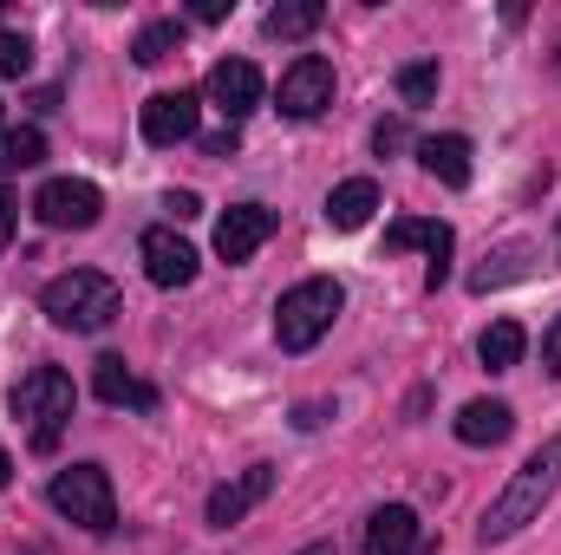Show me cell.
<instances>
[{
  "mask_svg": "<svg viewBox=\"0 0 561 555\" xmlns=\"http://www.w3.org/2000/svg\"><path fill=\"white\" fill-rule=\"evenodd\" d=\"M268 490H275V464H249L242 477L216 484L209 490V530H236L255 503H268Z\"/></svg>",
  "mask_w": 561,
  "mask_h": 555,
  "instance_id": "10",
  "label": "cell"
},
{
  "mask_svg": "<svg viewBox=\"0 0 561 555\" xmlns=\"http://www.w3.org/2000/svg\"><path fill=\"white\" fill-rule=\"evenodd\" d=\"M340 307H346V287L333 275H313V281H300V287H287L275 301L280 353H313V347L327 340V327L340 320Z\"/></svg>",
  "mask_w": 561,
  "mask_h": 555,
  "instance_id": "3",
  "label": "cell"
},
{
  "mask_svg": "<svg viewBox=\"0 0 561 555\" xmlns=\"http://www.w3.org/2000/svg\"><path fill=\"white\" fill-rule=\"evenodd\" d=\"M529 256H536L529 242H510V249H496V256H490V262L470 275V287H477V294H490V287H503V281L529 275Z\"/></svg>",
  "mask_w": 561,
  "mask_h": 555,
  "instance_id": "21",
  "label": "cell"
},
{
  "mask_svg": "<svg viewBox=\"0 0 561 555\" xmlns=\"http://www.w3.org/2000/svg\"><path fill=\"white\" fill-rule=\"evenodd\" d=\"M7 477H13V457H7V444H0V490H7Z\"/></svg>",
  "mask_w": 561,
  "mask_h": 555,
  "instance_id": "31",
  "label": "cell"
},
{
  "mask_svg": "<svg viewBox=\"0 0 561 555\" xmlns=\"http://www.w3.org/2000/svg\"><path fill=\"white\" fill-rule=\"evenodd\" d=\"M209 105L236 125V118H249L255 105H262V72H255V59H216L209 66Z\"/></svg>",
  "mask_w": 561,
  "mask_h": 555,
  "instance_id": "11",
  "label": "cell"
},
{
  "mask_svg": "<svg viewBox=\"0 0 561 555\" xmlns=\"http://www.w3.org/2000/svg\"><path fill=\"white\" fill-rule=\"evenodd\" d=\"M373 144H379V157H386V150H405V125H399V118H386V125L373 132Z\"/></svg>",
  "mask_w": 561,
  "mask_h": 555,
  "instance_id": "28",
  "label": "cell"
},
{
  "mask_svg": "<svg viewBox=\"0 0 561 555\" xmlns=\"http://www.w3.org/2000/svg\"><path fill=\"white\" fill-rule=\"evenodd\" d=\"M419 163L444 183V190H463V183H470V138H457V132L419 138Z\"/></svg>",
  "mask_w": 561,
  "mask_h": 555,
  "instance_id": "17",
  "label": "cell"
},
{
  "mask_svg": "<svg viewBox=\"0 0 561 555\" xmlns=\"http://www.w3.org/2000/svg\"><path fill=\"white\" fill-rule=\"evenodd\" d=\"M300 555H340V550H333V543H307Z\"/></svg>",
  "mask_w": 561,
  "mask_h": 555,
  "instance_id": "32",
  "label": "cell"
},
{
  "mask_svg": "<svg viewBox=\"0 0 561 555\" xmlns=\"http://www.w3.org/2000/svg\"><path fill=\"white\" fill-rule=\"evenodd\" d=\"M268 39H307L313 26H320V0H280V7H268Z\"/></svg>",
  "mask_w": 561,
  "mask_h": 555,
  "instance_id": "20",
  "label": "cell"
},
{
  "mask_svg": "<svg viewBox=\"0 0 561 555\" xmlns=\"http://www.w3.org/2000/svg\"><path fill=\"white\" fill-rule=\"evenodd\" d=\"M196 112H203V99L196 92H157V99H144V144H157V150H170V144L196 138Z\"/></svg>",
  "mask_w": 561,
  "mask_h": 555,
  "instance_id": "12",
  "label": "cell"
},
{
  "mask_svg": "<svg viewBox=\"0 0 561 555\" xmlns=\"http://www.w3.org/2000/svg\"><path fill=\"white\" fill-rule=\"evenodd\" d=\"M333 105V59H320V53H300L287 72H280V118H320Z\"/></svg>",
  "mask_w": 561,
  "mask_h": 555,
  "instance_id": "7",
  "label": "cell"
},
{
  "mask_svg": "<svg viewBox=\"0 0 561 555\" xmlns=\"http://www.w3.org/2000/svg\"><path fill=\"white\" fill-rule=\"evenodd\" d=\"M542 373H549V380H561V314H556V327L542 333Z\"/></svg>",
  "mask_w": 561,
  "mask_h": 555,
  "instance_id": "26",
  "label": "cell"
},
{
  "mask_svg": "<svg viewBox=\"0 0 561 555\" xmlns=\"http://www.w3.org/2000/svg\"><path fill=\"white\" fill-rule=\"evenodd\" d=\"M92 393H99L105 406H131V412H150V406H157V386L138 380L118 353H105V360L92 366Z\"/></svg>",
  "mask_w": 561,
  "mask_h": 555,
  "instance_id": "14",
  "label": "cell"
},
{
  "mask_svg": "<svg viewBox=\"0 0 561 555\" xmlns=\"http://www.w3.org/2000/svg\"><path fill=\"white\" fill-rule=\"evenodd\" d=\"M556 72H561V53H556Z\"/></svg>",
  "mask_w": 561,
  "mask_h": 555,
  "instance_id": "33",
  "label": "cell"
},
{
  "mask_svg": "<svg viewBox=\"0 0 561 555\" xmlns=\"http://www.w3.org/2000/svg\"><path fill=\"white\" fill-rule=\"evenodd\" d=\"M39 157H46V138H39V125L0 132V170H33Z\"/></svg>",
  "mask_w": 561,
  "mask_h": 555,
  "instance_id": "23",
  "label": "cell"
},
{
  "mask_svg": "<svg viewBox=\"0 0 561 555\" xmlns=\"http://www.w3.org/2000/svg\"><path fill=\"white\" fill-rule=\"evenodd\" d=\"M190 13H196V20H222V13H229V0H196Z\"/></svg>",
  "mask_w": 561,
  "mask_h": 555,
  "instance_id": "30",
  "label": "cell"
},
{
  "mask_svg": "<svg viewBox=\"0 0 561 555\" xmlns=\"http://www.w3.org/2000/svg\"><path fill=\"white\" fill-rule=\"evenodd\" d=\"M386 249H424V256H431V275H424V287L437 294V287L450 281L457 229H450V223H437V216H399V223L386 229Z\"/></svg>",
  "mask_w": 561,
  "mask_h": 555,
  "instance_id": "8",
  "label": "cell"
},
{
  "mask_svg": "<svg viewBox=\"0 0 561 555\" xmlns=\"http://www.w3.org/2000/svg\"><path fill=\"white\" fill-rule=\"evenodd\" d=\"M176 46H183V20H150L138 39H131V59L138 66H163Z\"/></svg>",
  "mask_w": 561,
  "mask_h": 555,
  "instance_id": "22",
  "label": "cell"
},
{
  "mask_svg": "<svg viewBox=\"0 0 561 555\" xmlns=\"http://www.w3.org/2000/svg\"><path fill=\"white\" fill-rule=\"evenodd\" d=\"M33 66V46H26V33H7L0 26V79H20Z\"/></svg>",
  "mask_w": 561,
  "mask_h": 555,
  "instance_id": "25",
  "label": "cell"
},
{
  "mask_svg": "<svg viewBox=\"0 0 561 555\" xmlns=\"http://www.w3.org/2000/svg\"><path fill=\"white\" fill-rule=\"evenodd\" d=\"M561 490V431L556 438H542L529 457H523V471L503 484V497L483 510V523H477V543H510L516 530H529L542 510H549V497Z\"/></svg>",
  "mask_w": 561,
  "mask_h": 555,
  "instance_id": "1",
  "label": "cell"
},
{
  "mask_svg": "<svg viewBox=\"0 0 561 555\" xmlns=\"http://www.w3.org/2000/svg\"><path fill=\"white\" fill-rule=\"evenodd\" d=\"M373 209H379V183H373V177H346V183H333V196H327V223H333V229H366Z\"/></svg>",
  "mask_w": 561,
  "mask_h": 555,
  "instance_id": "18",
  "label": "cell"
},
{
  "mask_svg": "<svg viewBox=\"0 0 561 555\" xmlns=\"http://www.w3.org/2000/svg\"><path fill=\"white\" fill-rule=\"evenodd\" d=\"M33 216H39L46 229H92V223L105 216V196H99V183H85V177H53V183H39Z\"/></svg>",
  "mask_w": 561,
  "mask_h": 555,
  "instance_id": "6",
  "label": "cell"
},
{
  "mask_svg": "<svg viewBox=\"0 0 561 555\" xmlns=\"http://www.w3.org/2000/svg\"><path fill=\"white\" fill-rule=\"evenodd\" d=\"M39 307H46V320H53V327H66V333H99V327H112V320H118L125 294H118V281L99 275V269H72V275L46 281Z\"/></svg>",
  "mask_w": 561,
  "mask_h": 555,
  "instance_id": "2",
  "label": "cell"
},
{
  "mask_svg": "<svg viewBox=\"0 0 561 555\" xmlns=\"http://www.w3.org/2000/svg\"><path fill=\"white\" fill-rule=\"evenodd\" d=\"M144 275L157 287H190L196 281V249L176 229H144Z\"/></svg>",
  "mask_w": 561,
  "mask_h": 555,
  "instance_id": "13",
  "label": "cell"
},
{
  "mask_svg": "<svg viewBox=\"0 0 561 555\" xmlns=\"http://www.w3.org/2000/svg\"><path fill=\"white\" fill-rule=\"evenodd\" d=\"M419 550V510L412 503H386L366 517V555H412Z\"/></svg>",
  "mask_w": 561,
  "mask_h": 555,
  "instance_id": "15",
  "label": "cell"
},
{
  "mask_svg": "<svg viewBox=\"0 0 561 555\" xmlns=\"http://www.w3.org/2000/svg\"><path fill=\"white\" fill-rule=\"evenodd\" d=\"M72 406H79V386H72V373H59V366H33V373L13 386V418L39 424V431H33L39 451H53V438H59V424L72 418Z\"/></svg>",
  "mask_w": 561,
  "mask_h": 555,
  "instance_id": "5",
  "label": "cell"
},
{
  "mask_svg": "<svg viewBox=\"0 0 561 555\" xmlns=\"http://www.w3.org/2000/svg\"><path fill=\"white\" fill-rule=\"evenodd\" d=\"M523 347H529V333H523L516 320H490L483 340H477V360H483L490 373H510V366L523 360Z\"/></svg>",
  "mask_w": 561,
  "mask_h": 555,
  "instance_id": "19",
  "label": "cell"
},
{
  "mask_svg": "<svg viewBox=\"0 0 561 555\" xmlns=\"http://www.w3.org/2000/svg\"><path fill=\"white\" fill-rule=\"evenodd\" d=\"M13 229H20V203H13V196L0 190V249L13 242Z\"/></svg>",
  "mask_w": 561,
  "mask_h": 555,
  "instance_id": "29",
  "label": "cell"
},
{
  "mask_svg": "<svg viewBox=\"0 0 561 555\" xmlns=\"http://www.w3.org/2000/svg\"><path fill=\"white\" fill-rule=\"evenodd\" d=\"M268 236H275V209H268V203H236V209H222V223H216V256L236 269V262H249Z\"/></svg>",
  "mask_w": 561,
  "mask_h": 555,
  "instance_id": "9",
  "label": "cell"
},
{
  "mask_svg": "<svg viewBox=\"0 0 561 555\" xmlns=\"http://www.w3.org/2000/svg\"><path fill=\"white\" fill-rule=\"evenodd\" d=\"M163 209H170L176 223H190V216H203V203H196L190 190H170V196H163Z\"/></svg>",
  "mask_w": 561,
  "mask_h": 555,
  "instance_id": "27",
  "label": "cell"
},
{
  "mask_svg": "<svg viewBox=\"0 0 561 555\" xmlns=\"http://www.w3.org/2000/svg\"><path fill=\"white\" fill-rule=\"evenodd\" d=\"M53 510L59 517H72L79 530H92V536H105L112 523H118V497H112V477H105V464H66L59 477H53Z\"/></svg>",
  "mask_w": 561,
  "mask_h": 555,
  "instance_id": "4",
  "label": "cell"
},
{
  "mask_svg": "<svg viewBox=\"0 0 561 555\" xmlns=\"http://www.w3.org/2000/svg\"><path fill=\"white\" fill-rule=\"evenodd\" d=\"M450 431H457L463 444H503V438L516 431V412H510V399H470L463 412L450 418Z\"/></svg>",
  "mask_w": 561,
  "mask_h": 555,
  "instance_id": "16",
  "label": "cell"
},
{
  "mask_svg": "<svg viewBox=\"0 0 561 555\" xmlns=\"http://www.w3.org/2000/svg\"><path fill=\"white\" fill-rule=\"evenodd\" d=\"M399 99H405V105H431V99H437V66H431V59L399 66Z\"/></svg>",
  "mask_w": 561,
  "mask_h": 555,
  "instance_id": "24",
  "label": "cell"
}]
</instances>
